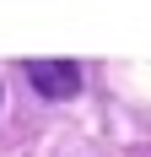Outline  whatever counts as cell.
I'll list each match as a JSON object with an SVG mask.
<instances>
[{
  "mask_svg": "<svg viewBox=\"0 0 151 157\" xmlns=\"http://www.w3.org/2000/svg\"><path fill=\"white\" fill-rule=\"evenodd\" d=\"M27 81L49 103H65V98L81 92V65L76 60H27Z\"/></svg>",
  "mask_w": 151,
  "mask_h": 157,
  "instance_id": "cell-1",
  "label": "cell"
}]
</instances>
